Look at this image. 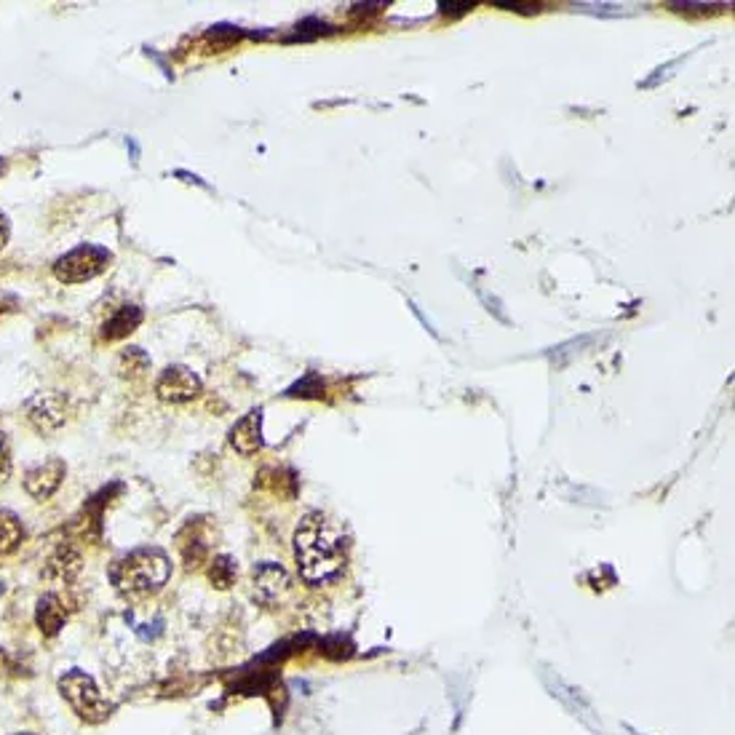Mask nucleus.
Instances as JSON below:
<instances>
[{
  "mask_svg": "<svg viewBox=\"0 0 735 735\" xmlns=\"http://www.w3.org/2000/svg\"><path fill=\"white\" fill-rule=\"evenodd\" d=\"M294 559L305 583L321 586L335 580L348 562L343 527L319 511L305 514L294 530Z\"/></svg>",
  "mask_w": 735,
  "mask_h": 735,
  "instance_id": "f257e3e1",
  "label": "nucleus"
},
{
  "mask_svg": "<svg viewBox=\"0 0 735 735\" xmlns=\"http://www.w3.org/2000/svg\"><path fill=\"white\" fill-rule=\"evenodd\" d=\"M172 575V559L161 548H137L131 554L115 559L110 567L113 586L126 597H147L166 586Z\"/></svg>",
  "mask_w": 735,
  "mask_h": 735,
  "instance_id": "f03ea898",
  "label": "nucleus"
},
{
  "mask_svg": "<svg viewBox=\"0 0 735 735\" xmlns=\"http://www.w3.org/2000/svg\"><path fill=\"white\" fill-rule=\"evenodd\" d=\"M59 693L70 703V709L83 719V722H89V725H102L107 719L113 717V701L107 698L99 685L94 682L91 674L81 669H70L65 671L57 682Z\"/></svg>",
  "mask_w": 735,
  "mask_h": 735,
  "instance_id": "7ed1b4c3",
  "label": "nucleus"
},
{
  "mask_svg": "<svg viewBox=\"0 0 735 735\" xmlns=\"http://www.w3.org/2000/svg\"><path fill=\"white\" fill-rule=\"evenodd\" d=\"M110 262H113V254L107 249L97 244H81L54 262V276L62 284H83L105 273Z\"/></svg>",
  "mask_w": 735,
  "mask_h": 735,
  "instance_id": "20e7f679",
  "label": "nucleus"
},
{
  "mask_svg": "<svg viewBox=\"0 0 735 735\" xmlns=\"http://www.w3.org/2000/svg\"><path fill=\"white\" fill-rule=\"evenodd\" d=\"M252 594L260 605L276 607L292 594V578L281 564L262 562L252 570Z\"/></svg>",
  "mask_w": 735,
  "mask_h": 735,
  "instance_id": "39448f33",
  "label": "nucleus"
},
{
  "mask_svg": "<svg viewBox=\"0 0 735 735\" xmlns=\"http://www.w3.org/2000/svg\"><path fill=\"white\" fill-rule=\"evenodd\" d=\"M201 377L188 367H180V364H174V367H166L161 372L156 383V393L158 399L166 401V404H185V401H193L201 393Z\"/></svg>",
  "mask_w": 735,
  "mask_h": 735,
  "instance_id": "423d86ee",
  "label": "nucleus"
},
{
  "mask_svg": "<svg viewBox=\"0 0 735 735\" xmlns=\"http://www.w3.org/2000/svg\"><path fill=\"white\" fill-rule=\"evenodd\" d=\"M27 420L38 433H54L67 423V399L62 393L46 391L27 401Z\"/></svg>",
  "mask_w": 735,
  "mask_h": 735,
  "instance_id": "0eeeda50",
  "label": "nucleus"
},
{
  "mask_svg": "<svg viewBox=\"0 0 735 735\" xmlns=\"http://www.w3.org/2000/svg\"><path fill=\"white\" fill-rule=\"evenodd\" d=\"M83 570V559H81V551L73 546V543H67L62 540L49 556H46V562H43V578L49 580V583H57V586H73L78 575Z\"/></svg>",
  "mask_w": 735,
  "mask_h": 735,
  "instance_id": "6e6552de",
  "label": "nucleus"
},
{
  "mask_svg": "<svg viewBox=\"0 0 735 735\" xmlns=\"http://www.w3.org/2000/svg\"><path fill=\"white\" fill-rule=\"evenodd\" d=\"M67 476V466L62 458H49L30 468L25 474V492L33 500H49L62 487Z\"/></svg>",
  "mask_w": 735,
  "mask_h": 735,
  "instance_id": "1a4fd4ad",
  "label": "nucleus"
},
{
  "mask_svg": "<svg viewBox=\"0 0 735 735\" xmlns=\"http://www.w3.org/2000/svg\"><path fill=\"white\" fill-rule=\"evenodd\" d=\"M230 444L241 455H257L265 447V439H262V409H252L249 415H244L233 425Z\"/></svg>",
  "mask_w": 735,
  "mask_h": 735,
  "instance_id": "9d476101",
  "label": "nucleus"
},
{
  "mask_svg": "<svg viewBox=\"0 0 735 735\" xmlns=\"http://www.w3.org/2000/svg\"><path fill=\"white\" fill-rule=\"evenodd\" d=\"M35 623H38V629H41L46 637H57L67 623L65 599L59 597V594H46V597L38 599V607H35Z\"/></svg>",
  "mask_w": 735,
  "mask_h": 735,
  "instance_id": "9b49d317",
  "label": "nucleus"
},
{
  "mask_svg": "<svg viewBox=\"0 0 735 735\" xmlns=\"http://www.w3.org/2000/svg\"><path fill=\"white\" fill-rule=\"evenodd\" d=\"M139 324H142V308H137V305H121V308L102 324L99 337L107 340V343L123 340V337H129Z\"/></svg>",
  "mask_w": 735,
  "mask_h": 735,
  "instance_id": "f8f14e48",
  "label": "nucleus"
},
{
  "mask_svg": "<svg viewBox=\"0 0 735 735\" xmlns=\"http://www.w3.org/2000/svg\"><path fill=\"white\" fill-rule=\"evenodd\" d=\"M25 540V527H22V519H19L14 511H6L0 508V556L14 554Z\"/></svg>",
  "mask_w": 735,
  "mask_h": 735,
  "instance_id": "ddd939ff",
  "label": "nucleus"
},
{
  "mask_svg": "<svg viewBox=\"0 0 735 735\" xmlns=\"http://www.w3.org/2000/svg\"><path fill=\"white\" fill-rule=\"evenodd\" d=\"M150 367V359L142 348H126V351L118 356V375L126 377V380H137L142 377Z\"/></svg>",
  "mask_w": 735,
  "mask_h": 735,
  "instance_id": "4468645a",
  "label": "nucleus"
},
{
  "mask_svg": "<svg viewBox=\"0 0 735 735\" xmlns=\"http://www.w3.org/2000/svg\"><path fill=\"white\" fill-rule=\"evenodd\" d=\"M236 575L238 567L230 556H217L212 562V567H209V580H212L217 588H222V591L236 583Z\"/></svg>",
  "mask_w": 735,
  "mask_h": 735,
  "instance_id": "2eb2a0df",
  "label": "nucleus"
},
{
  "mask_svg": "<svg viewBox=\"0 0 735 735\" xmlns=\"http://www.w3.org/2000/svg\"><path fill=\"white\" fill-rule=\"evenodd\" d=\"M11 468H14V460H11L9 447H6V441H0V484L9 482Z\"/></svg>",
  "mask_w": 735,
  "mask_h": 735,
  "instance_id": "dca6fc26",
  "label": "nucleus"
},
{
  "mask_svg": "<svg viewBox=\"0 0 735 735\" xmlns=\"http://www.w3.org/2000/svg\"><path fill=\"white\" fill-rule=\"evenodd\" d=\"M441 14H455V17H463L468 11L474 9V3H439Z\"/></svg>",
  "mask_w": 735,
  "mask_h": 735,
  "instance_id": "f3484780",
  "label": "nucleus"
},
{
  "mask_svg": "<svg viewBox=\"0 0 735 735\" xmlns=\"http://www.w3.org/2000/svg\"><path fill=\"white\" fill-rule=\"evenodd\" d=\"M495 6H498V9H508V11H522V14H535V11L540 9L538 3L532 6V3H506V0H498Z\"/></svg>",
  "mask_w": 735,
  "mask_h": 735,
  "instance_id": "a211bd4d",
  "label": "nucleus"
},
{
  "mask_svg": "<svg viewBox=\"0 0 735 735\" xmlns=\"http://www.w3.org/2000/svg\"><path fill=\"white\" fill-rule=\"evenodd\" d=\"M9 233H11L9 217H6V214L0 212V249H3V246L9 244Z\"/></svg>",
  "mask_w": 735,
  "mask_h": 735,
  "instance_id": "6ab92c4d",
  "label": "nucleus"
},
{
  "mask_svg": "<svg viewBox=\"0 0 735 735\" xmlns=\"http://www.w3.org/2000/svg\"><path fill=\"white\" fill-rule=\"evenodd\" d=\"M3 669H6V655H3V650H0V674H3Z\"/></svg>",
  "mask_w": 735,
  "mask_h": 735,
  "instance_id": "aec40b11",
  "label": "nucleus"
},
{
  "mask_svg": "<svg viewBox=\"0 0 735 735\" xmlns=\"http://www.w3.org/2000/svg\"><path fill=\"white\" fill-rule=\"evenodd\" d=\"M3 169H6V164H3V158H0V172H3Z\"/></svg>",
  "mask_w": 735,
  "mask_h": 735,
  "instance_id": "412c9836",
  "label": "nucleus"
},
{
  "mask_svg": "<svg viewBox=\"0 0 735 735\" xmlns=\"http://www.w3.org/2000/svg\"><path fill=\"white\" fill-rule=\"evenodd\" d=\"M14 735H33V733H14Z\"/></svg>",
  "mask_w": 735,
  "mask_h": 735,
  "instance_id": "4be33fe9",
  "label": "nucleus"
},
{
  "mask_svg": "<svg viewBox=\"0 0 735 735\" xmlns=\"http://www.w3.org/2000/svg\"><path fill=\"white\" fill-rule=\"evenodd\" d=\"M3 313H6V311H3V308H0V316H3Z\"/></svg>",
  "mask_w": 735,
  "mask_h": 735,
  "instance_id": "5701e85b",
  "label": "nucleus"
}]
</instances>
